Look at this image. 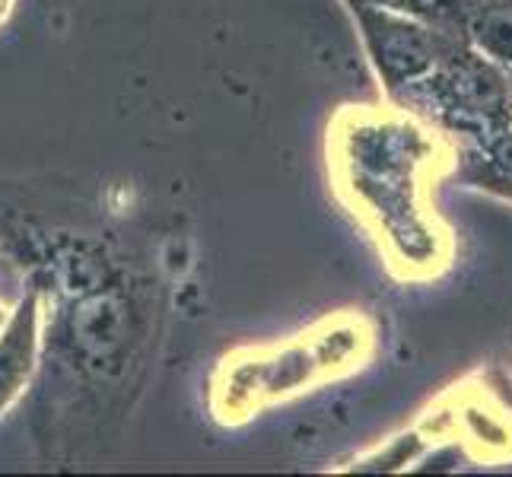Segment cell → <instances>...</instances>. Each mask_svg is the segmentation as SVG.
I'll return each instance as SVG.
<instances>
[{
  "label": "cell",
  "mask_w": 512,
  "mask_h": 477,
  "mask_svg": "<svg viewBox=\"0 0 512 477\" xmlns=\"http://www.w3.org/2000/svg\"><path fill=\"white\" fill-rule=\"evenodd\" d=\"M32 357V303L20 309L16 322L10 325L7 341L0 344V408L16 392V385L29 373Z\"/></svg>",
  "instance_id": "obj_1"
},
{
  "label": "cell",
  "mask_w": 512,
  "mask_h": 477,
  "mask_svg": "<svg viewBox=\"0 0 512 477\" xmlns=\"http://www.w3.org/2000/svg\"><path fill=\"white\" fill-rule=\"evenodd\" d=\"M481 39L487 42V48L500 51V55H506V51H512V10H493L487 13V20L481 26Z\"/></svg>",
  "instance_id": "obj_2"
}]
</instances>
